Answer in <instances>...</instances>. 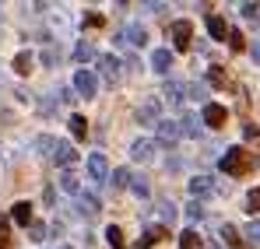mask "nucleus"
<instances>
[{
  "mask_svg": "<svg viewBox=\"0 0 260 249\" xmlns=\"http://www.w3.org/2000/svg\"><path fill=\"white\" fill-rule=\"evenodd\" d=\"M250 168H253V162H250V151H246V148H229V151H225L221 172H229V175H246Z\"/></svg>",
  "mask_w": 260,
  "mask_h": 249,
  "instance_id": "nucleus-1",
  "label": "nucleus"
},
{
  "mask_svg": "<svg viewBox=\"0 0 260 249\" xmlns=\"http://www.w3.org/2000/svg\"><path fill=\"white\" fill-rule=\"evenodd\" d=\"M158 116H162V102H158V98H144L141 109H137V123L141 126H158Z\"/></svg>",
  "mask_w": 260,
  "mask_h": 249,
  "instance_id": "nucleus-2",
  "label": "nucleus"
},
{
  "mask_svg": "<svg viewBox=\"0 0 260 249\" xmlns=\"http://www.w3.org/2000/svg\"><path fill=\"white\" fill-rule=\"evenodd\" d=\"M56 165L71 168L74 162H78V151H74V144H67V140H56V148H53V155H49Z\"/></svg>",
  "mask_w": 260,
  "mask_h": 249,
  "instance_id": "nucleus-3",
  "label": "nucleus"
},
{
  "mask_svg": "<svg viewBox=\"0 0 260 249\" xmlns=\"http://www.w3.org/2000/svg\"><path fill=\"white\" fill-rule=\"evenodd\" d=\"M225 120H229V113H225V105H218V102H204V116H201V123L208 126H225Z\"/></svg>",
  "mask_w": 260,
  "mask_h": 249,
  "instance_id": "nucleus-4",
  "label": "nucleus"
},
{
  "mask_svg": "<svg viewBox=\"0 0 260 249\" xmlns=\"http://www.w3.org/2000/svg\"><path fill=\"white\" fill-rule=\"evenodd\" d=\"M95 88H99V81H95V74H91V70H78V74H74V91H78L81 98H91V95H95Z\"/></svg>",
  "mask_w": 260,
  "mask_h": 249,
  "instance_id": "nucleus-5",
  "label": "nucleus"
},
{
  "mask_svg": "<svg viewBox=\"0 0 260 249\" xmlns=\"http://www.w3.org/2000/svg\"><path fill=\"white\" fill-rule=\"evenodd\" d=\"M190 39H193V25L190 21H176L173 25V46L176 49H190Z\"/></svg>",
  "mask_w": 260,
  "mask_h": 249,
  "instance_id": "nucleus-6",
  "label": "nucleus"
},
{
  "mask_svg": "<svg viewBox=\"0 0 260 249\" xmlns=\"http://www.w3.org/2000/svg\"><path fill=\"white\" fill-rule=\"evenodd\" d=\"M166 235H169V232H166L162 225H151V228H144V235L137 239V249H151L155 242H162Z\"/></svg>",
  "mask_w": 260,
  "mask_h": 249,
  "instance_id": "nucleus-7",
  "label": "nucleus"
},
{
  "mask_svg": "<svg viewBox=\"0 0 260 249\" xmlns=\"http://www.w3.org/2000/svg\"><path fill=\"white\" fill-rule=\"evenodd\" d=\"M88 175H91L95 183H102V179L109 175V165H106V155H99V151H95V155L88 158Z\"/></svg>",
  "mask_w": 260,
  "mask_h": 249,
  "instance_id": "nucleus-8",
  "label": "nucleus"
},
{
  "mask_svg": "<svg viewBox=\"0 0 260 249\" xmlns=\"http://www.w3.org/2000/svg\"><path fill=\"white\" fill-rule=\"evenodd\" d=\"M218 186L208 179V175H197V179H190V193H193V200H201V197H211Z\"/></svg>",
  "mask_w": 260,
  "mask_h": 249,
  "instance_id": "nucleus-9",
  "label": "nucleus"
},
{
  "mask_svg": "<svg viewBox=\"0 0 260 249\" xmlns=\"http://www.w3.org/2000/svg\"><path fill=\"white\" fill-rule=\"evenodd\" d=\"M99 67H102V78L109 84L120 81V60H116V56H99Z\"/></svg>",
  "mask_w": 260,
  "mask_h": 249,
  "instance_id": "nucleus-10",
  "label": "nucleus"
},
{
  "mask_svg": "<svg viewBox=\"0 0 260 249\" xmlns=\"http://www.w3.org/2000/svg\"><path fill=\"white\" fill-rule=\"evenodd\" d=\"M183 133H179V123H169V120H158V144H176Z\"/></svg>",
  "mask_w": 260,
  "mask_h": 249,
  "instance_id": "nucleus-11",
  "label": "nucleus"
},
{
  "mask_svg": "<svg viewBox=\"0 0 260 249\" xmlns=\"http://www.w3.org/2000/svg\"><path fill=\"white\" fill-rule=\"evenodd\" d=\"M183 91H186V84H179V81H166V91H162V95H166V102H169L173 109H179V105H183Z\"/></svg>",
  "mask_w": 260,
  "mask_h": 249,
  "instance_id": "nucleus-12",
  "label": "nucleus"
},
{
  "mask_svg": "<svg viewBox=\"0 0 260 249\" xmlns=\"http://www.w3.org/2000/svg\"><path fill=\"white\" fill-rule=\"evenodd\" d=\"M151 67H155L158 74H169V67H173V53H169V49H155V53H151Z\"/></svg>",
  "mask_w": 260,
  "mask_h": 249,
  "instance_id": "nucleus-13",
  "label": "nucleus"
},
{
  "mask_svg": "<svg viewBox=\"0 0 260 249\" xmlns=\"http://www.w3.org/2000/svg\"><path fill=\"white\" fill-rule=\"evenodd\" d=\"M130 155H134L137 162H151V155H155V144H151V140H134Z\"/></svg>",
  "mask_w": 260,
  "mask_h": 249,
  "instance_id": "nucleus-14",
  "label": "nucleus"
},
{
  "mask_svg": "<svg viewBox=\"0 0 260 249\" xmlns=\"http://www.w3.org/2000/svg\"><path fill=\"white\" fill-rule=\"evenodd\" d=\"M60 190H63V193H71V197H78V193H81V179L67 168V172L60 175Z\"/></svg>",
  "mask_w": 260,
  "mask_h": 249,
  "instance_id": "nucleus-15",
  "label": "nucleus"
},
{
  "mask_svg": "<svg viewBox=\"0 0 260 249\" xmlns=\"http://www.w3.org/2000/svg\"><path fill=\"white\" fill-rule=\"evenodd\" d=\"M78 207H81V214H88V218H95V214H99V200H95V197H91V193H85V190H81V193H78Z\"/></svg>",
  "mask_w": 260,
  "mask_h": 249,
  "instance_id": "nucleus-16",
  "label": "nucleus"
},
{
  "mask_svg": "<svg viewBox=\"0 0 260 249\" xmlns=\"http://www.w3.org/2000/svg\"><path fill=\"white\" fill-rule=\"evenodd\" d=\"M208 32H211V39H225V35H229V25H225V18L211 14V18H208Z\"/></svg>",
  "mask_w": 260,
  "mask_h": 249,
  "instance_id": "nucleus-17",
  "label": "nucleus"
},
{
  "mask_svg": "<svg viewBox=\"0 0 260 249\" xmlns=\"http://www.w3.org/2000/svg\"><path fill=\"white\" fill-rule=\"evenodd\" d=\"M179 133L197 140V137H201V120H197V116H183V126H179Z\"/></svg>",
  "mask_w": 260,
  "mask_h": 249,
  "instance_id": "nucleus-18",
  "label": "nucleus"
},
{
  "mask_svg": "<svg viewBox=\"0 0 260 249\" xmlns=\"http://www.w3.org/2000/svg\"><path fill=\"white\" fill-rule=\"evenodd\" d=\"M11 218H14L18 225H25V228H28V225H32V204H25V200H21V204H14V214H11Z\"/></svg>",
  "mask_w": 260,
  "mask_h": 249,
  "instance_id": "nucleus-19",
  "label": "nucleus"
},
{
  "mask_svg": "<svg viewBox=\"0 0 260 249\" xmlns=\"http://www.w3.org/2000/svg\"><path fill=\"white\" fill-rule=\"evenodd\" d=\"M221 239H225V246H232V249H243V246H246V242H243V235H239L232 225H225V228H221Z\"/></svg>",
  "mask_w": 260,
  "mask_h": 249,
  "instance_id": "nucleus-20",
  "label": "nucleus"
},
{
  "mask_svg": "<svg viewBox=\"0 0 260 249\" xmlns=\"http://www.w3.org/2000/svg\"><path fill=\"white\" fill-rule=\"evenodd\" d=\"M106 242H109L113 249H127V239H123V232H120L116 225H109V228H106Z\"/></svg>",
  "mask_w": 260,
  "mask_h": 249,
  "instance_id": "nucleus-21",
  "label": "nucleus"
},
{
  "mask_svg": "<svg viewBox=\"0 0 260 249\" xmlns=\"http://www.w3.org/2000/svg\"><path fill=\"white\" fill-rule=\"evenodd\" d=\"M32 63H36V56H32V53H18V56H14V70H18V74H28V70H32Z\"/></svg>",
  "mask_w": 260,
  "mask_h": 249,
  "instance_id": "nucleus-22",
  "label": "nucleus"
},
{
  "mask_svg": "<svg viewBox=\"0 0 260 249\" xmlns=\"http://www.w3.org/2000/svg\"><path fill=\"white\" fill-rule=\"evenodd\" d=\"M243 235H246V239H243L246 246H260V221H250V225L243 228Z\"/></svg>",
  "mask_w": 260,
  "mask_h": 249,
  "instance_id": "nucleus-23",
  "label": "nucleus"
},
{
  "mask_svg": "<svg viewBox=\"0 0 260 249\" xmlns=\"http://www.w3.org/2000/svg\"><path fill=\"white\" fill-rule=\"evenodd\" d=\"M74 60H81V63L95 60V46H91V42H78V49H74Z\"/></svg>",
  "mask_w": 260,
  "mask_h": 249,
  "instance_id": "nucleus-24",
  "label": "nucleus"
},
{
  "mask_svg": "<svg viewBox=\"0 0 260 249\" xmlns=\"http://www.w3.org/2000/svg\"><path fill=\"white\" fill-rule=\"evenodd\" d=\"M130 190H134V193H137L141 200H144V197L151 193V190H148V179H144V175H130Z\"/></svg>",
  "mask_w": 260,
  "mask_h": 249,
  "instance_id": "nucleus-25",
  "label": "nucleus"
},
{
  "mask_svg": "<svg viewBox=\"0 0 260 249\" xmlns=\"http://www.w3.org/2000/svg\"><path fill=\"white\" fill-rule=\"evenodd\" d=\"M127 42H134V46H144V42H148V32H144L141 25H130V28H127Z\"/></svg>",
  "mask_w": 260,
  "mask_h": 249,
  "instance_id": "nucleus-26",
  "label": "nucleus"
},
{
  "mask_svg": "<svg viewBox=\"0 0 260 249\" xmlns=\"http://www.w3.org/2000/svg\"><path fill=\"white\" fill-rule=\"evenodd\" d=\"M71 133H74L78 140L88 133V120H85V116H71Z\"/></svg>",
  "mask_w": 260,
  "mask_h": 249,
  "instance_id": "nucleus-27",
  "label": "nucleus"
},
{
  "mask_svg": "<svg viewBox=\"0 0 260 249\" xmlns=\"http://www.w3.org/2000/svg\"><path fill=\"white\" fill-rule=\"evenodd\" d=\"M130 186V172L127 168H113V190H123Z\"/></svg>",
  "mask_w": 260,
  "mask_h": 249,
  "instance_id": "nucleus-28",
  "label": "nucleus"
},
{
  "mask_svg": "<svg viewBox=\"0 0 260 249\" xmlns=\"http://www.w3.org/2000/svg\"><path fill=\"white\" fill-rule=\"evenodd\" d=\"M179 249H201V235H197V232H183Z\"/></svg>",
  "mask_w": 260,
  "mask_h": 249,
  "instance_id": "nucleus-29",
  "label": "nucleus"
},
{
  "mask_svg": "<svg viewBox=\"0 0 260 249\" xmlns=\"http://www.w3.org/2000/svg\"><path fill=\"white\" fill-rule=\"evenodd\" d=\"M28 239H32V242H43V239H46V225L32 221V225H28Z\"/></svg>",
  "mask_w": 260,
  "mask_h": 249,
  "instance_id": "nucleus-30",
  "label": "nucleus"
},
{
  "mask_svg": "<svg viewBox=\"0 0 260 249\" xmlns=\"http://www.w3.org/2000/svg\"><path fill=\"white\" fill-rule=\"evenodd\" d=\"M239 11H243V18H246V21H257V18H260V4H243Z\"/></svg>",
  "mask_w": 260,
  "mask_h": 249,
  "instance_id": "nucleus-31",
  "label": "nucleus"
},
{
  "mask_svg": "<svg viewBox=\"0 0 260 249\" xmlns=\"http://www.w3.org/2000/svg\"><path fill=\"white\" fill-rule=\"evenodd\" d=\"M229 46H232L236 53H243V49H246V39H243V32H229Z\"/></svg>",
  "mask_w": 260,
  "mask_h": 249,
  "instance_id": "nucleus-32",
  "label": "nucleus"
},
{
  "mask_svg": "<svg viewBox=\"0 0 260 249\" xmlns=\"http://www.w3.org/2000/svg\"><path fill=\"white\" fill-rule=\"evenodd\" d=\"M186 91H190V98H197V102L208 98V88H204V84H186Z\"/></svg>",
  "mask_w": 260,
  "mask_h": 249,
  "instance_id": "nucleus-33",
  "label": "nucleus"
},
{
  "mask_svg": "<svg viewBox=\"0 0 260 249\" xmlns=\"http://www.w3.org/2000/svg\"><path fill=\"white\" fill-rule=\"evenodd\" d=\"M246 204H250V214H260V190H250L246 193Z\"/></svg>",
  "mask_w": 260,
  "mask_h": 249,
  "instance_id": "nucleus-34",
  "label": "nucleus"
},
{
  "mask_svg": "<svg viewBox=\"0 0 260 249\" xmlns=\"http://www.w3.org/2000/svg\"><path fill=\"white\" fill-rule=\"evenodd\" d=\"M186 218H190V221H201V218H204V207H201L197 200H193V204H186Z\"/></svg>",
  "mask_w": 260,
  "mask_h": 249,
  "instance_id": "nucleus-35",
  "label": "nucleus"
},
{
  "mask_svg": "<svg viewBox=\"0 0 260 249\" xmlns=\"http://www.w3.org/2000/svg\"><path fill=\"white\" fill-rule=\"evenodd\" d=\"M211 81H215L218 88H229V78H225V70H221V67H211Z\"/></svg>",
  "mask_w": 260,
  "mask_h": 249,
  "instance_id": "nucleus-36",
  "label": "nucleus"
},
{
  "mask_svg": "<svg viewBox=\"0 0 260 249\" xmlns=\"http://www.w3.org/2000/svg\"><path fill=\"white\" fill-rule=\"evenodd\" d=\"M43 60L49 63V67H53V63L60 60V49H53V46H46V49H43Z\"/></svg>",
  "mask_w": 260,
  "mask_h": 249,
  "instance_id": "nucleus-37",
  "label": "nucleus"
},
{
  "mask_svg": "<svg viewBox=\"0 0 260 249\" xmlns=\"http://www.w3.org/2000/svg\"><path fill=\"white\" fill-rule=\"evenodd\" d=\"M162 218H166V221H173V218H176V207H173V204H169V200L162 204Z\"/></svg>",
  "mask_w": 260,
  "mask_h": 249,
  "instance_id": "nucleus-38",
  "label": "nucleus"
},
{
  "mask_svg": "<svg viewBox=\"0 0 260 249\" xmlns=\"http://www.w3.org/2000/svg\"><path fill=\"white\" fill-rule=\"evenodd\" d=\"M243 133H246V137H250V140H257V144H260V130H257V126H246V130H243Z\"/></svg>",
  "mask_w": 260,
  "mask_h": 249,
  "instance_id": "nucleus-39",
  "label": "nucleus"
},
{
  "mask_svg": "<svg viewBox=\"0 0 260 249\" xmlns=\"http://www.w3.org/2000/svg\"><path fill=\"white\" fill-rule=\"evenodd\" d=\"M7 228H11V221H7V218H0V239L7 235Z\"/></svg>",
  "mask_w": 260,
  "mask_h": 249,
  "instance_id": "nucleus-40",
  "label": "nucleus"
},
{
  "mask_svg": "<svg viewBox=\"0 0 260 249\" xmlns=\"http://www.w3.org/2000/svg\"><path fill=\"white\" fill-rule=\"evenodd\" d=\"M253 60L260 63V42H253Z\"/></svg>",
  "mask_w": 260,
  "mask_h": 249,
  "instance_id": "nucleus-41",
  "label": "nucleus"
},
{
  "mask_svg": "<svg viewBox=\"0 0 260 249\" xmlns=\"http://www.w3.org/2000/svg\"><path fill=\"white\" fill-rule=\"evenodd\" d=\"M56 249H71V246H56Z\"/></svg>",
  "mask_w": 260,
  "mask_h": 249,
  "instance_id": "nucleus-42",
  "label": "nucleus"
},
{
  "mask_svg": "<svg viewBox=\"0 0 260 249\" xmlns=\"http://www.w3.org/2000/svg\"><path fill=\"white\" fill-rule=\"evenodd\" d=\"M0 249H4V246H0Z\"/></svg>",
  "mask_w": 260,
  "mask_h": 249,
  "instance_id": "nucleus-43",
  "label": "nucleus"
}]
</instances>
